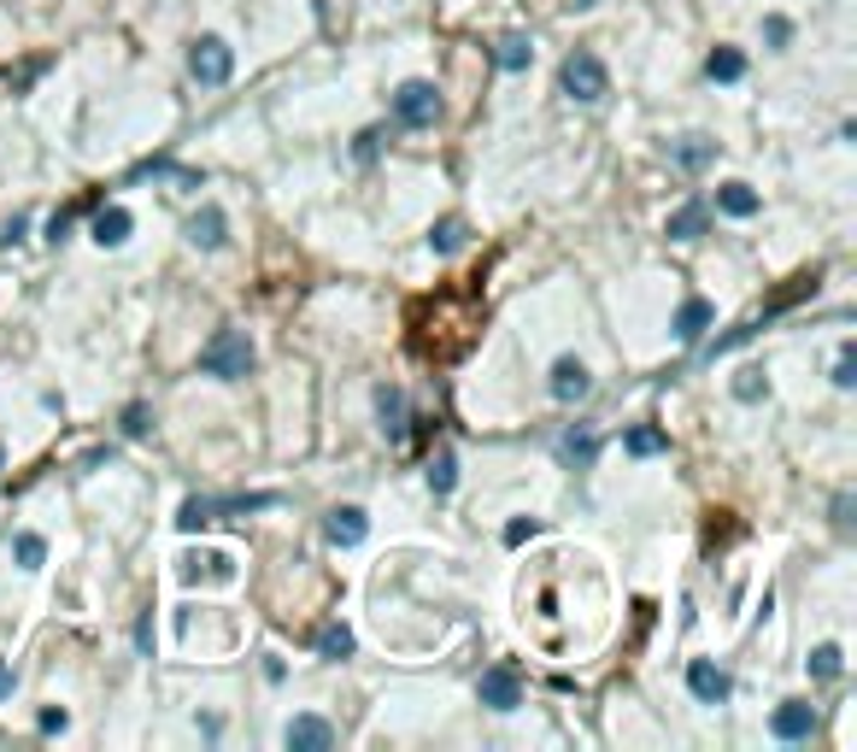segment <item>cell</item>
I'll return each mask as SVG.
<instances>
[{
    "label": "cell",
    "mask_w": 857,
    "mask_h": 752,
    "mask_svg": "<svg viewBox=\"0 0 857 752\" xmlns=\"http://www.w3.org/2000/svg\"><path fill=\"white\" fill-rule=\"evenodd\" d=\"M417 317H434L441 329H424V336H412V347L424 359H458V353H470V341H476V329H482V312H476V300L470 294H434L417 306Z\"/></svg>",
    "instance_id": "obj_1"
},
{
    "label": "cell",
    "mask_w": 857,
    "mask_h": 752,
    "mask_svg": "<svg viewBox=\"0 0 857 752\" xmlns=\"http://www.w3.org/2000/svg\"><path fill=\"white\" fill-rule=\"evenodd\" d=\"M200 371L217 376V383H241V376L253 371V341H247V329H217V336L200 347Z\"/></svg>",
    "instance_id": "obj_2"
},
{
    "label": "cell",
    "mask_w": 857,
    "mask_h": 752,
    "mask_svg": "<svg viewBox=\"0 0 857 752\" xmlns=\"http://www.w3.org/2000/svg\"><path fill=\"white\" fill-rule=\"evenodd\" d=\"M188 71H194V83H206V89H224V83L236 77V48H229L224 36H200L194 48H188Z\"/></svg>",
    "instance_id": "obj_3"
},
{
    "label": "cell",
    "mask_w": 857,
    "mask_h": 752,
    "mask_svg": "<svg viewBox=\"0 0 857 752\" xmlns=\"http://www.w3.org/2000/svg\"><path fill=\"white\" fill-rule=\"evenodd\" d=\"M558 83H564V95L582 100V106L605 100V89H612V77H605L600 53H570V60H564V71H558Z\"/></svg>",
    "instance_id": "obj_4"
},
{
    "label": "cell",
    "mask_w": 857,
    "mask_h": 752,
    "mask_svg": "<svg viewBox=\"0 0 857 752\" xmlns=\"http://www.w3.org/2000/svg\"><path fill=\"white\" fill-rule=\"evenodd\" d=\"M394 118L405 129H429L434 118H441V95H434V83H424V77L400 83L394 89Z\"/></svg>",
    "instance_id": "obj_5"
},
{
    "label": "cell",
    "mask_w": 857,
    "mask_h": 752,
    "mask_svg": "<svg viewBox=\"0 0 857 752\" xmlns=\"http://www.w3.org/2000/svg\"><path fill=\"white\" fill-rule=\"evenodd\" d=\"M476 700H482L488 712H517V705H522V676H517V664H493V670H482V682H476Z\"/></svg>",
    "instance_id": "obj_6"
},
{
    "label": "cell",
    "mask_w": 857,
    "mask_h": 752,
    "mask_svg": "<svg viewBox=\"0 0 857 752\" xmlns=\"http://www.w3.org/2000/svg\"><path fill=\"white\" fill-rule=\"evenodd\" d=\"M769 729H776V741H810V735H817V705L810 700H781L776 717H769Z\"/></svg>",
    "instance_id": "obj_7"
},
{
    "label": "cell",
    "mask_w": 857,
    "mask_h": 752,
    "mask_svg": "<svg viewBox=\"0 0 857 752\" xmlns=\"http://www.w3.org/2000/svg\"><path fill=\"white\" fill-rule=\"evenodd\" d=\"M552 400H558V406H576V400H588V388H593V376H588V365L582 359H558V365H552Z\"/></svg>",
    "instance_id": "obj_8"
},
{
    "label": "cell",
    "mask_w": 857,
    "mask_h": 752,
    "mask_svg": "<svg viewBox=\"0 0 857 752\" xmlns=\"http://www.w3.org/2000/svg\"><path fill=\"white\" fill-rule=\"evenodd\" d=\"M324 535H329L336 547H358V541L370 535V517L358 512V505H336V512L324 517Z\"/></svg>",
    "instance_id": "obj_9"
},
{
    "label": "cell",
    "mask_w": 857,
    "mask_h": 752,
    "mask_svg": "<svg viewBox=\"0 0 857 752\" xmlns=\"http://www.w3.org/2000/svg\"><path fill=\"white\" fill-rule=\"evenodd\" d=\"M282 741L294 747V752H329V747H336V729H329L324 717H294L282 729Z\"/></svg>",
    "instance_id": "obj_10"
},
{
    "label": "cell",
    "mask_w": 857,
    "mask_h": 752,
    "mask_svg": "<svg viewBox=\"0 0 857 752\" xmlns=\"http://www.w3.org/2000/svg\"><path fill=\"white\" fill-rule=\"evenodd\" d=\"M688 688H693V700H705V705H722V700H729V676H722L710 659H693V664H688Z\"/></svg>",
    "instance_id": "obj_11"
},
{
    "label": "cell",
    "mask_w": 857,
    "mask_h": 752,
    "mask_svg": "<svg viewBox=\"0 0 857 752\" xmlns=\"http://www.w3.org/2000/svg\"><path fill=\"white\" fill-rule=\"evenodd\" d=\"M376 417H382V436L388 441H405V429H412V417H405V388H376Z\"/></svg>",
    "instance_id": "obj_12"
},
{
    "label": "cell",
    "mask_w": 857,
    "mask_h": 752,
    "mask_svg": "<svg viewBox=\"0 0 857 752\" xmlns=\"http://www.w3.org/2000/svg\"><path fill=\"white\" fill-rule=\"evenodd\" d=\"M188 241H194V248H206V253H217L229 241V218L217 206H200L194 218H188Z\"/></svg>",
    "instance_id": "obj_13"
},
{
    "label": "cell",
    "mask_w": 857,
    "mask_h": 752,
    "mask_svg": "<svg viewBox=\"0 0 857 752\" xmlns=\"http://www.w3.org/2000/svg\"><path fill=\"white\" fill-rule=\"evenodd\" d=\"M710 317H717V312H710V300H700V294L681 300V312H676V341H700L705 329H710Z\"/></svg>",
    "instance_id": "obj_14"
},
{
    "label": "cell",
    "mask_w": 857,
    "mask_h": 752,
    "mask_svg": "<svg viewBox=\"0 0 857 752\" xmlns=\"http://www.w3.org/2000/svg\"><path fill=\"white\" fill-rule=\"evenodd\" d=\"M764 200H758V188H746V183H722L717 188V212L722 218H752Z\"/></svg>",
    "instance_id": "obj_15"
},
{
    "label": "cell",
    "mask_w": 857,
    "mask_h": 752,
    "mask_svg": "<svg viewBox=\"0 0 857 752\" xmlns=\"http://www.w3.org/2000/svg\"><path fill=\"white\" fill-rule=\"evenodd\" d=\"M670 159L681 171H705L710 159H717V141L710 136H681V141H670Z\"/></svg>",
    "instance_id": "obj_16"
},
{
    "label": "cell",
    "mask_w": 857,
    "mask_h": 752,
    "mask_svg": "<svg viewBox=\"0 0 857 752\" xmlns=\"http://www.w3.org/2000/svg\"><path fill=\"white\" fill-rule=\"evenodd\" d=\"M129 229H136V218H129L124 206H106V212L94 218V241H100V248H124Z\"/></svg>",
    "instance_id": "obj_17"
},
{
    "label": "cell",
    "mask_w": 857,
    "mask_h": 752,
    "mask_svg": "<svg viewBox=\"0 0 857 752\" xmlns=\"http://www.w3.org/2000/svg\"><path fill=\"white\" fill-rule=\"evenodd\" d=\"M705 224H710V206H705V200H693V206H681L676 218H670V241H700Z\"/></svg>",
    "instance_id": "obj_18"
},
{
    "label": "cell",
    "mask_w": 857,
    "mask_h": 752,
    "mask_svg": "<svg viewBox=\"0 0 857 752\" xmlns=\"http://www.w3.org/2000/svg\"><path fill=\"white\" fill-rule=\"evenodd\" d=\"M705 77L710 83H740V77H746V53H740V48H717L705 60Z\"/></svg>",
    "instance_id": "obj_19"
},
{
    "label": "cell",
    "mask_w": 857,
    "mask_h": 752,
    "mask_svg": "<svg viewBox=\"0 0 857 752\" xmlns=\"http://www.w3.org/2000/svg\"><path fill=\"white\" fill-rule=\"evenodd\" d=\"M529 60H534L529 36H500V48H493V65L500 71H529Z\"/></svg>",
    "instance_id": "obj_20"
},
{
    "label": "cell",
    "mask_w": 857,
    "mask_h": 752,
    "mask_svg": "<svg viewBox=\"0 0 857 752\" xmlns=\"http://www.w3.org/2000/svg\"><path fill=\"white\" fill-rule=\"evenodd\" d=\"M12 559H18L24 571H41V564H48V541H41L36 529H18L12 535Z\"/></svg>",
    "instance_id": "obj_21"
},
{
    "label": "cell",
    "mask_w": 857,
    "mask_h": 752,
    "mask_svg": "<svg viewBox=\"0 0 857 752\" xmlns=\"http://www.w3.org/2000/svg\"><path fill=\"white\" fill-rule=\"evenodd\" d=\"M558 453L570 459V465H593V459H600V436H593V429H570V436L558 441Z\"/></svg>",
    "instance_id": "obj_22"
},
{
    "label": "cell",
    "mask_w": 857,
    "mask_h": 752,
    "mask_svg": "<svg viewBox=\"0 0 857 752\" xmlns=\"http://www.w3.org/2000/svg\"><path fill=\"white\" fill-rule=\"evenodd\" d=\"M805 664H810V676H817V682H840V670H846V653H840V647H817Z\"/></svg>",
    "instance_id": "obj_23"
},
{
    "label": "cell",
    "mask_w": 857,
    "mask_h": 752,
    "mask_svg": "<svg viewBox=\"0 0 857 752\" xmlns=\"http://www.w3.org/2000/svg\"><path fill=\"white\" fill-rule=\"evenodd\" d=\"M317 653H324V659H353V629L329 624L324 635H317Z\"/></svg>",
    "instance_id": "obj_24"
},
{
    "label": "cell",
    "mask_w": 857,
    "mask_h": 752,
    "mask_svg": "<svg viewBox=\"0 0 857 752\" xmlns=\"http://www.w3.org/2000/svg\"><path fill=\"white\" fill-rule=\"evenodd\" d=\"M429 248L434 253H458L464 248V218H441V224H434L429 229Z\"/></svg>",
    "instance_id": "obj_25"
},
{
    "label": "cell",
    "mask_w": 857,
    "mask_h": 752,
    "mask_svg": "<svg viewBox=\"0 0 857 752\" xmlns=\"http://www.w3.org/2000/svg\"><path fill=\"white\" fill-rule=\"evenodd\" d=\"M453 482H458V459L453 453H434L429 459V488H434V494H453Z\"/></svg>",
    "instance_id": "obj_26"
},
{
    "label": "cell",
    "mask_w": 857,
    "mask_h": 752,
    "mask_svg": "<svg viewBox=\"0 0 857 752\" xmlns=\"http://www.w3.org/2000/svg\"><path fill=\"white\" fill-rule=\"evenodd\" d=\"M622 447H629L634 459H652V453H664L670 441H664L658 429H629V436H622Z\"/></svg>",
    "instance_id": "obj_27"
},
{
    "label": "cell",
    "mask_w": 857,
    "mask_h": 752,
    "mask_svg": "<svg viewBox=\"0 0 857 752\" xmlns=\"http://www.w3.org/2000/svg\"><path fill=\"white\" fill-rule=\"evenodd\" d=\"M212 517H217V512H212V500H206V494H194V500H182V517H177V524H182V529H206Z\"/></svg>",
    "instance_id": "obj_28"
},
{
    "label": "cell",
    "mask_w": 857,
    "mask_h": 752,
    "mask_svg": "<svg viewBox=\"0 0 857 752\" xmlns=\"http://www.w3.org/2000/svg\"><path fill=\"white\" fill-rule=\"evenodd\" d=\"M148 429H153V412H148V406H141V400H136V406L124 412V436H148Z\"/></svg>",
    "instance_id": "obj_29"
},
{
    "label": "cell",
    "mask_w": 857,
    "mask_h": 752,
    "mask_svg": "<svg viewBox=\"0 0 857 752\" xmlns=\"http://www.w3.org/2000/svg\"><path fill=\"white\" fill-rule=\"evenodd\" d=\"M764 41H769V48H787V41H793V24H787V18H764Z\"/></svg>",
    "instance_id": "obj_30"
},
{
    "label": "cell",
    "mask_w": 857,
    "mask_h": 752,
    "mask_svg": "<svg viewBox=\"0 0 857 752\" xmlns=\"http://www.w3.org/2000/svg\"><path fill=\"white\" fill-rule=\"evenodd\" d=\"M734 394H740V400H764V371H746V376L734 383Z\"/></svg>",
    "instance_id": "obj_31"
},
{
    "label": "cell",
    "mask_w": 857,
    "mask_h": 752,
    "mask_svg": "<svg viewBox=\"0 0 857 752\" xmlns=\"http://www.w3.org/2000/svg\"><path fill=\"white\" fill-rule=\"evenodd\" d=\"M534 529H541V517H517V524H512V529H505V541H512V547H517V541H529V535H534Z\"/></svg>",
    "instance_id": "obj_32"
},
{
    "label": "cell",
    "mask_w": 857,
    "mask_h": 752,
    "mask_svg": "<svg viewBox=\"0 0 857 752\" xmlns=\"http://www.w3.org/2000/svg\"><path fill=\"white\" fill-rule=\"evenodd\" d=\"M65 236H71V212H53V218H48V241H53V248H60Z\"/></svg>",
    "instance_id": "obj_33"
},
{
    "label": "cell",
    "mask_w": 857,
    "mask_h": 752,
    "mask_svg": "<svg viewBox=\"0 0 857 752\" xmlns=\"http://www.w3.org/2000/svg\"><path fill=\"white\" fill-rule=\"evenodd\" d=\"M857 383V365H852V353H840V365H834V388H852Z\"/></svg>",
    "instance_id": "obj_34"
},
{
    "label": "cell",
    "mask_w": 857,
    "mask_h": 752,
    "mask_svg": "<svg viewBox=\"0 0 857 752\" xmlns=\"http://www.w3.org/2000/svg\"><path fill=\"white\" fill-rule=\"evenodd\" d=\"M24 229H30V218H12L7 229H0V248H12V241H24Z\"/></svg>",
    "instance_id": "obj_35"
},
{
    "label": "cell",
    "mask_w": 857,
    "mask_h": 752,
    "mask_svg": "<svg viewBox=\"0 0 857 752\" xmlns=\"http://www.w3.org/2000/svg\"><path fill=\"white\" fill-rule=\"evenodd\" d=\"M65 723H71V717L60 712V705H48V712H41V729H48V735H60V729H65Z\"/></svg>",
    "instance_id": "obj_36"
},
{
    "label": "cell",
    "mask_w": 857,
    "mask_h": 752,
    "mask_svg": "<svg viewBox=\"0 0 857 752\" xmlns=\"http://www.w3.org/2000/svg\"><path fill=\"white\" fill-rule=\"evenodd\" d=\"M376 141H382V136H376V129H365V136H358V148H353V153L365 159V165H370V159H376Z\"/></svg>",
    "instance_id": "obj_37"
},
{
    "label": "cell",
    "mask_w": 857,
    "mask_h": 752,
    "mask_svg": "<svg viewBox=\"0 0 857 752\" xmlns=\"http://www.w3.org/2000/svg\"><path fill=\"white\" fill-rule=\"evenodd\" d=\"M834 524H840V529L852 524V494H840V500H834Z\"/></svg>",
    "instance_id": "obj_38"
},
{
    "label": "cell",
    "mask_w": 857,
    "mask_h": 752,
    "mask_svg": "<svg viewBox=\"0 0 857 752\" xmlns=\"http://www.w3.org/2000/svg\"><path fill=\"white\" fill-rule=\"evenodd\" d=\"M7 693H12V670H0V700H7Z\"/></svg>",
    "instance_id": "obj_39"
},
{
    "label": "cell",
    "mask_w": 857,
    "mask_h": 752,
    "mask_svg": "<svg viewBox=\"0 0 857 752\" xmlns=\"http://www.w3.org/2000/svg\"><path fill=\"white\" fill-rule=\"evenodd\" d=\"M576 7H600V0H576Z\"/></svg>",
    "instance_id": "obj_40"
}]
</instances>
